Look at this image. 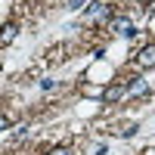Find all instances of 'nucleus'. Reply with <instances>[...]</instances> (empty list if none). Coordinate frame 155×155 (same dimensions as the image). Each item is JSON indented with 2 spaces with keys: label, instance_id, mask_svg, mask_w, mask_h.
I'll return each mask as SVG.
<instances>
[{
  "label": "nucleus",
  "instance_id": "423d86ee",
  "mask_svg": "<svg viewBox=\"0 0 155 155\" xmlns=\"http://www.w3.org/2000/svg\"><path fill=\"white\" fill-rule=\"evenodd\" d=\"M16 31H19L16 25H6V28H0V44H9L12 37H16Z\"/></svg>",
  "mask_w": 155,
  "mask_h": 155
},
{
  "label": "nucleus",
  "instance_id": "1a4fd4ad",
  "mask_svg": "<svg viewBox=\"0 0 155 155\" xmlns=\"http://www.w3.org/2000/svg\"><path fill=\"white\" fill-rule=\"evenodd\" d=\"M137 130H140V127H137V124H130V127H127V130H121V137H134Z\"/></svg>",
  "mask_w": 155,
  "mask_h": 155
},
{
  "label": "nucleus",
  "instance_id": "6e6552de",
  "mask_svg": "<svg viewBox=\"0 0 155 155\" xmlns=\"http://www.w3.org/2000/svg\"><path fill=\"white\" fill-rule=\"evenodd\" d=\"M41 87H44V90H53V87H56V81H53V78H44Z\"/></svg>",
  "mask_w": 155,
  "mask_h": 155
},
{
  "label": "nucleus",
  "instance_id": "7ed1b4c3",
  "mask_svg": "<svg viewBox=\"0 0 155 155\" xmlns=\"http://www.w3.org/2000/svg\"><path fill=\"white\" fill-rule=\"evenodd\" d=\"M137 65H140V68H155V44L143 47V50L137 53Z\"/></svg>",
  "mask_w": 155,
  "mask_h": 155
},
{
  "label": "nucleus",
  "instance_id": "f03ea898",
  "mask_svg": "<svg viewBox=\"0 0 155 155\" xmlns=\"http://www.w3.org/2000/svg\"><path fill=\"white\" fill-rule=\"evenodd\" d=\"M109 31L118 34V37H134V34H137L134 22L127 19V16H112V19H109Z\"/></svg>",
  "mask_w": 155,
  "mask_h": 155
},
{
  "label": "nucleus",
  "instance_id": "20e7f679",
  "mask_svg": "<svg viewBox=\"0 0 155 155\" xmlns=\"http://www.w3.org/2000/svg\"><path fill=\"white\" fill-rule=\"evenodd\" d=\"M130 96H149V84L143 81V78H130V84L124 87Z\"/></svg>",
  "mask_w": 155,
  "mask_h": 155
},
{
  "label": "nucleus",
  "instance_id": "f257e3e1",
  "mask_svg": "<svg viewBox=\"0 0 155 155\" xmlns=\"http://www.w3.org/2000/svg\"><path fill=\"white\" fill-rule=\"evenodd\" d=\"M109 19H112V6L106 3V0H96V3L87 6V22H96V25L102 22V25H106Z\"/></svg>",
  "mask_w": 155,
  "mask_h": 155
},
{
  "label": "nucleus",
  "instance_id": "0eeeda50",
  "mask_svg": "<svg viewBox=\"0 0 155 155\" xmlns=\"http://www.w3.org/2000/svg\"><path fill=\"white\" fill-rule=\"evenodd\" d=\"M50 155H74L68 146H59V149H53V152H50Z\"/></svg>",
  "mask_w": 155,
  "mask_h": 155
},
{
  "label": "nucleus",
  "instance_id": "9d476101",
  "mask_svg": "<svg viewBox=\"0 0 155 155\" xmlns=\"http://www.w3.org/2000/svg\"><path fill=\"white\" fill-rule=\"evenodd\" d=\"M84 6V0H68V9H81Z\"/></svg>",
  "mask_w": 155,
  "mask_h": 155
},
{
  "label": "nucleus",
  "instance_id": "39448f33",
  "mask_svg": "<svg viewBox=\"0 0 155 155\" xmlns=\"http://www.w3.org/2000/svg\"><path fill=\"white\" fill-rule=\"evenodd\" d=\"M124 93H127V90H124V84H112V87H106L102 99H106V102H118V99H121Z\"/></svg>",
  "mask_w": 155,
  "mask_h": 155
},
{
  "label": "nucleus",
  "instance_id": "9b49d317",
  "mask_svg": "<svg viewBox=\"0 0 155 155\" xmlns=\"http://www.w3.org/2000/svg\"><path fill=\"white\" fill-rule=\"evenodd\" d=\"M6 124H9V121H6V115L0 112V130H6Z\"/></svg>",
  "mask_w": 155,
  "mask_h": 155
}]
</instances>
